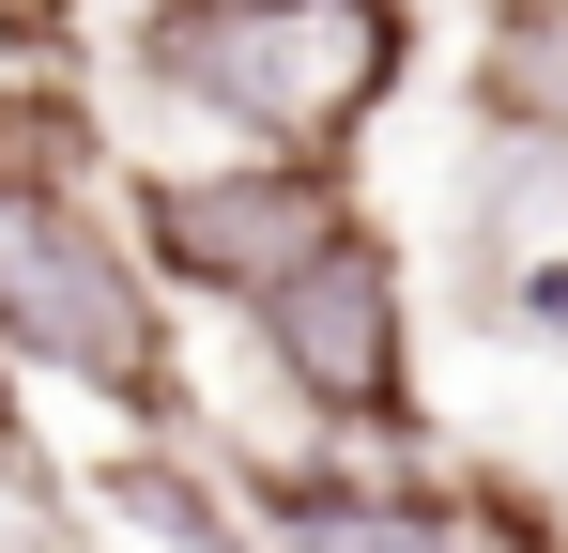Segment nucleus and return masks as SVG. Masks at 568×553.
Segmentation results:
<instances>
[{"mask_svg": "<svg viewBox=\"0 0 568 553\" xmlns=\"http://www.w3.org/2000/svg\"><path fill=\"white\" fill-rule=\"evenodd\" d=\"M0 369L93 400L123 446H200V431H215V415H200L185 308L139 276L108 184H31V170H0Z\"/></svg>", "mask_w": 568, "mask_h": 553, "instance_id": "obj_2", "label": "nucleus"}, {"mask_svg": "<svg viewBox=\"0 0 568 553\" xmlns=\"http://www.w3.org/2000/svg\"><path fill=\"white\" fill-rule=\"evenodd\" d=\"M215 476H231V507H246L262 553H462L446 446L369 461V446H231L215 431Z\"/></svg>", "mask_w": 568, "mask_h": 553, "instance_id": "obj_6", "label": "nucleus"}, {"mask_svg": "<svg viewBox=\"0 0 568 553\" xmlns=\"http://www.w3.org/2000/svg\"><path fill=\"white\" fill-rule=\"evenodd\" d=\"M231 339L262 354V384L292 400L307 446H369V461H430L446 400H430V308H415V247L369 215H338L292 276H262L231 308Z\"/></svg>", "mask_w": 568, "mask_h": 553, "instance_id": "obj_3", "label": "nucleus"}, {"mask_svg": "<svg viewBox=\"0 0 568 553\" xmlns=\"http://www.w3.org/2000/svg\"><path fill=\"white\" fill-rule=\"evenodd\" d=\"M93 78H123L139 123H185L231 154L369 170L384 108L430 78V16L415 0H123Z\"/></svg>", "mask_w": 568, "mask_h": 553, "instance_id": "obj_1", "label": "nucleus"}, {"mask_svg": "<svg viewBox=\"0 0 568 553\" xmlns=\"http://www.w3.org/2000/svg\"><path fill=\"white\" fill-rule=\"evenodd\" d=\"M108 215H123V247L139 276L170 292V308H246L262 276H292L338 215H369V170H323V154H231V139H123L108 154Z\"/></svg>", "mask_w": 568, "mask_h": 553, "instance_id": "obj_4", "label": "nucleus"}, {"mask_svg": "<svg viewBox=\"0 0 568 553\" xmlns=\"http://www.w3.org/2000/svg\"><path fill=\"white\" fill-rule=\"evenodd\" d=\"M446 323L568 369V139H462L446 170Z\"/></svg>", "mask_w": 568, "mask_h": 553, "instance_id": "obj_5", "label": "nucleus"}, {"mask_svg": "<svg viewBox=\"0 0 568 553\" xmlns=\"http://www.w3.org/2000/svg\"><path fill=\"white\" fill-rule=\"evenodd\" d=\"M31 553H93V523H47V539H31Z\"/></svg>", "mask_w": 568, "mask_h": 553, "instance_id": "obj_8", "label": "nucleus"}, {"mask_svg": "<svg viewBox=\"0 0 568 553\" xmlns=\"http://www.w3.org/2000/svg\"><path fill=\"white\" fill-rule=\"evenodd\" d=\"M0 507H16L31 539H47V523H78V476L47 461V415H31V384H16V369H0Z\"/></svg>", "mask_w": 568, "mask_h": 553, "instance_id": "obj_7", "label": "nucleus"}]
</instances>
